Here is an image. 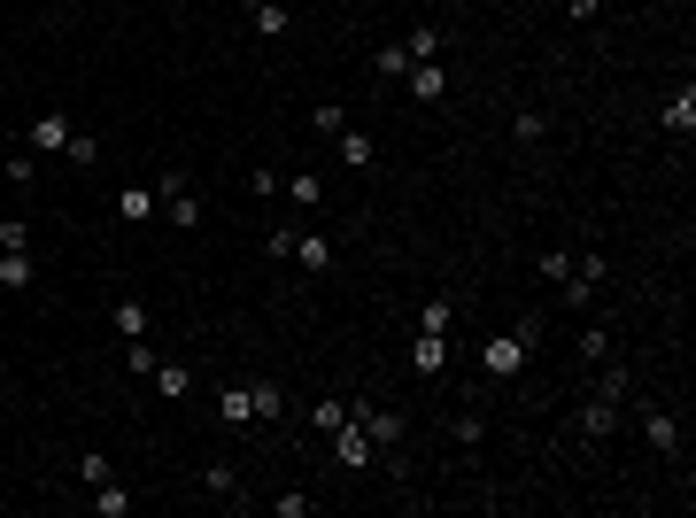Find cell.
<instances>
[{
  "instance_id": "1",
  "label": "cell",
  "mask_w": 696,
  "mask_h": 518,
  "mask_svg": "<svg viewBox=\"0 0 696 518\" xmlns=\"http://www.w3.org/2000/svg\"><path fill=\"white\" fill-rule=\"evenodd\" d=\"M155 202H163V217H171V225L178 232H194V225H202V217H209V209H202V194H194V186H186V178H155Z\"/></svg>"
},
{
  "instance_id": "2",
  "label": "cell",
  "mask_w": 696,
  "mask_h": 518,
  "mask_svg": "<svg viewBox=\"0 0 696 518\" xmlns=\"http://www.w3.org/2000/svg\"><path fill=\"white\" fill-rule=\"evenodd\" d=\"M348 426L372 433V449H395L403 441V410H372V403H348Z\"/></svg>"
},
{
  "instance_id": "3",
  "label": "cell",
  "mask_w": 696,
  "mask_h": 518,
  "mask_svg": "<svg viewBox=\"0 0 696 518\" xmlns=\"http://www.w3.org/2000/svg\"><path fill=\"white\" fill-rule=\"evenodd\" d=\"M526 356H534V348H526L519 333H488V348H480V364H488L495 379H511V372H526Z\"/></svg>"
},
{
  "instance_id": "4",
  "label": "cell",
  "mask_w": 696,
  "mask_h": 518,
  "mask_svg": "<svg viewBox=\"0 0 696 518\" xmlns=\"http://www.w3.org/2000/svg\"><path fill=\"white\" fill-rule=\"evenodd\" d=\"M333 457H341L348 472H364V464H372V433H364V426H348V418H341V426H333Z\"/></svg>"
},
{
  "instance_id": "5",
  "label": "cell",
  "mask_w": 696,
  "mask_h": 518,
  "mask_svg": "<svg viewBox=\"0 0 696 518\" xmlns=\"http://www.w3.org/2000/svg\"><path fill=\"white\" fill-rule=\"evenodd\" d=\"M642 441H650L658 457H681V426H673V410H642Z\"/></svg>"
},
{
  "instance_id": "6",
  "label": "cell",
  "mask_w": 696,
  "mask_h": 518,
  "mask_svg": "<svg viewBox=\"0 0 696 518\" xmlns=\"http://www.w3.org/2000/svg\"><path fill=\"white\" fill-rule=\"evenodd\" d=\"M70 132H78L70 116H39V124H31V155H62V147H70Z\"/></svg>"
},
{
  "instance_id": "7",
  "label": "cell",
  "mask_w": 696,
  "mask_h": 518,
  "mask_svg": "<svg viewBox=\"0 0 696 518\" xmlns=\"http://www.w3.org/2000/svg\"><path fill=\"white\" fill-rule=\"evenodd\" d=\"M410 372H449V341H441V333H418V341H410Z\"/></svg>"
},
{
  "instance_id": "8",
  "label": "cell",
  "mask_w": 696,
  "mask_h": 518,
  "mask_svg": "<svg viewBox=\"0 0 696 518\" xmlns=\"http://www.w3.org/2000/svg\"><path fill=\"white\" fill-rule=\"evenodd\" d=\"M658 124H666L673 140H689V132H696V86H681V93H673V101H666V116H658Z\"/></svg>"
},
{
  "instance_id": "9",
  "label": "cell",
  "mask_w": 696,
  "mask_h": 518,
  "mask_svg": "<svg viewBox=\"0 0 696 518\" xmlns=\"http://www.w3.org/2000/svg\"><path fill=\"white\" fill-rule=\"evenodd\" d=\"M410 93H418V101H441V93H449V70H441V62H410Z\"/></svg>"
},
{
  "instance_id": "10",
  "label": "cell",
  "mask_w": 696,
  "mask_h": 518,
  "mask_svg": "<svg viewBox=\"0 0 696 518\" xmlns=\"http://www.w3.org/2000/svg\"><path fill=\"white\" fill-rule=\"evenodd\" d=\"M248 410H256V418H287V387H279V379H256V387H248Z\"/></svg>"
},
{
  "instance_id": "11",
  "label": "cell",
  "mask_w": 696,
  "mask_h": 518,
  "mask_svg": "<svg viewBox=\"0 0 696 518\" xmlns=\"http://www.w3.org/2000/svg\"><path fill=\"white\" fill-rule=\"evenodd\" d=\"M287 263H302V271H325V263H333V240H325V232H302Z\"/></svg>"
},
{
  "instance_id": "12",
  "label": "cell",
  "mask_w": 696,
  "mask_h": 518,
  "mask_svg": "<svg viewBox=\"0 0 696 518\" xmlns=\"http://www.w3.org/2000/svg\"><path fill=\"white\" fill-rule=\"evenodd\" d=\"M248 16H256V31H263V39H287V24H294L279 0H248Z\"/></svg>"
},
{
  "instance_id": "13",
  "label": "cell",
  "mask_w": 696,
  "mask_h": 518,
  "mask_svg": "<svg viewBox=\"0 0 696 518\" xmlns=\"http://www.w3.org/2000/svg\"><path fill=\"white\" fill-rule=\"evenodd\" d=\"M279 194H287L294 209H318V202H325V186H318V171H302V178H279Z\"/></svg>"
},
{
  "instance_id": "14",
  "label": "cell",
  "mask_w": 696,
  "mask_h": 518,
  "mask_svg": "<svg viewBox=\"0 0 696 518\" xmlns=\"http://www.w3.org/2000/svg\"><path fill=\"white\" fill-rule=\"evenodd\" d=\"M155 395H171V403H186V387H194V372H186V364H155Z\"/></svg>"
},
{
  "instance_id": "15",
  "label": "cell",
  "mask_w": 696,
  "mask_h": 518,
  "mask_svg": "<svg viewBox=\"0 0 696 518\" xmlns=\"http://www.w3.org/2000/svg\"><path fill=\"white\" fill-rule=\"evenodd\" d=\"M403 55H410V62H434V55H441V31H434V24H410V31H403Z\"/></svg>"
},
{
  "instance_id": "16",
  "label": "cell",
  "mask_w": 696,
  "mask_h": 518,
  "mask_svg": "<svg viewBox=\"0 0 696 518\" xmlns=\"http://www.w3.org/2000/svg\"><path fill=\"white\" fill-rule=\"evenodd\" d=\"M155 186H124V225H147V217H155Z\"/></svg>"
},
{
  "instance_id": "17",
  "label": "cell",
  "mask_w": 696,
  "mask_h": 518,
  "mask_svg": "<svg viewBox=\"0 0 696 518\" xmlns=\"http://www.w3.org/2000/svg\"><path fill=\"white\" fill-rule=\"evenodd\" d=\"M217 418H225V426H248V418H256V410H248V387H225V395H217Z\"/></svg>"
},
{
  "instance_id": "18",
  "label": "cell",
  "mask_w": 696,
  "mask_h": 518,
  "mask_svg": "<svg viewBox=\"0 0 696 518\" xmlns=\"http://www.w3.org/2000/svg\"><path fill=\"white\" fill-rule=\"evenodd\" d=\"M39 279V263H31V248L24 256H0V287H31Z\"/></svg>"
},
{
  "instance_id": "19",
  "label": "cell",
  "mask_w": 696,
  "mask_h": 518,
  "mask_svg": "<svg viewBox=\"0 0 696 518\" xmlns=\"http://www.w3.org/2000/svg\"><path fill=\"white\" fill-rule=\"evenodd\" d=\"M449 317H457V302H449V294H434V302L418 310V333H449Z\"/></svg>"
},
{
  "instance_id": "20",
  "label": "cell",
  "mask_w": 696,
  "mask_h": 518,
  "mask_svg": "<svg viewBox=\"0 0 696 518\" xmlns=\"http://www.w3.org/2000/svg\"><path fill=\"white\" fill-rule=\"evenodd\" d=\"M93 511H101V518H124V511H132V495L116 488V480H101V488H93Z\"/></svg>"
},
{
  "instance_id": "21",
  "label": "cell",
  "mask_w": 696,
  "mask_h": 518,
  "mask_svg": "<svg viewBox=\"0 0 696 518\" xmlns=\"http://www.w3.org/2000/svg\"><path fill=\"white\" fill-rule=\"evenodd\" d=\"M31 248V225L24 217H0V256H24Z\"/></svg>"
},
{
  "instance_id": "22",
  "label": "cell",
  "mask_w": 696,
  "mask_h": 518,
  "mask_svg": "<svg viewBox=\"0 0 696 518\" xmlns=\"http://www.w3.org/2000/svg\"><path fill=\"white\" fill-rule=\"evenodd\" d=\"M542 132H550V116H542V109H519V116H511V140H526V147H534Z\"/></svg>"
},
{
  "instance_id": "23",
  "label": "cell",
  "mask_w": 696,
  "mask_h": 518,
  "mask_svg": "<svg viewBox=\"0 0 696 518\" xmlns=\"http://www.w3.org/2000/svg\"><path fill=\"white\" fill-rule=\"evenodd\" d=\"M341 163L348 171H372V140H364V132H341Z\"/></svg>"
},
{
  "instance_id": "24",
  "label": "cell",
  "mask_w": 696,
  "mask_h": 518,
  "mask_svg": "<svg viewBox=\"0 0 696 518\" xmlns=\"http://www.w3.org/2000/svg\"><path fill=\"white\" fill-rule=\"evenodd\" d=\"M580 364H611V333H604V325L580 333Z\"/></svg>"
},
{
  "instance_id": "25",
  "label": "cell",
  "mask_w": 696,
  "mask_h": 518,
  "mask_svg": "<svg viewBox=\"0 0 696 518\" xmlns=\"http://www.w3.org/2000/svg\"><path fill=\"white\" fill-rule=\"evenodd\" d=\"M116 333H124V341H140V333H147V310H140V302H116Z\"/></svg>"
},
{
  "instance_id": "26",
  "label": "cell",
  "mask_w": 696,
  "mask_h": 518,
  "mask_svg": "<svg viewBox=\"0 0 696 518\" xmlns=\"http://www.w3.org/2000/svg\"><path fill=\"white\" fill-rule=\"evenodd\" d=\"M449 441H457V449H480V441H488V426H480V410H464L457 426H449Z\"/></svg>"
},
{
  "instance_id": "27",
  "label": "cell",
  "mask_w": 696,
  "mask_h": 518,
  "mask_svg": "<svg viewBox=\"0 0 696 518\" xmlns=\"http://www.w3.org/2000/svg\"><path fill=\"white\" fill-rule=\"evenodd\" d=\"M0 178H8V186H31V178H39V155H31V147H24V155H8Z\"/></svg>"
},
{
  "instance_id": "28",
  "label": "cell",
  "mask_w": 696,
  "mask_h": 518,
  "mask_svg": "<svg viewBox=\"0 0 696 518\" xmlns=\"http://www.w3.org/2000/svg\"><path fill=\"white\" fill-rule=\"evenodd\" d=\"M310 132H333V140H341V132H348V109H341V101H325V109H310Z\"/></svg>"
},
{
  "instance_id": "29",
  "label": "cell",
  "mask_w": 696,
  "mask_h": 518,
  "mask_svg": "<svg viewBox=\"0 0 696 518\" xmlns=\"http://www.w3.org/2000/svg\"><path fill=\"white\" fill-rule=\"evenodd\" d=\"M78 480H86V488H101V480H116V464L101 457V449H86V457H78Z\"/></svg>"
},
{
  "instance_id": "30",
  "label": "cell",
  "mask_w": 696,
  "mask_h": 518,
  "mask_svg": "<svg viewBox=\"0 0 696 518\" xmlns=\"http://www.w3.org/2000/svg\"><path fill=\"white\" fill-rule=\"evenodd\" d=\"M294 240H302V225H271L263 232V256H294Z\"/></svg>"
},
{
  "instance_id": "31",
  "label": "cell",
  "mask_w": 696,
  "mask_h": 518,
  "mask_svg": "<svg viewBox=\"0 0 696 518\" xmlns=\"http://www.w3.org/2000/svg\"><path fill=\"white\" fill-rule=\"evenodd\" d=\"M155 364H163V356L147 348V333H140V341H124V372H155Z\"/></svg>"
},
{
  "instance_id": "32",
  "label": "cell",
  "mask_w": 696,
  "mask_h": 518,
  "mask_svg": "<svg viewBox=\"0 0 696 518\" xmlns=\"http://www.w3.org/2000/svg\"><path fill=\"white\" fill-rule=\"evenodd\" d=\"M542 279H550V287H565V279H573V248H550V256H542Z\"/></svg>"
},
{
  "instance_id": "33",
  "label": "cell",
  "mask_w": 696,
  "mask_h": 518,
  "mask_svg": "<svg viewBox=\"0 0 696 518\" xmlns=\"http://www.w3.org/2000/svg\"><path fill=\"white\" fill-rule=\"evenodd\" d=\"M372 70H379V78H410V55H403V47H379Z\"/></svg>"
},
{
  "instance_id": "34",
  "label": "cell",
  "mask_w": 696,
  "mask_h": 518,
  "mask_svg": "<svg viewBox=\"0 0 696 518\" xmlns=\"http://www.w3.org/2000/svg\"><path fill=\"white\" fill-rule=\"evenodd\" d=\"M62 155H70V163H101V140H93V132H70V147H62Z\"/></svg>"
},
{
  "instance_id": "35",
  "label": "cell",
  "mask_w": 696,
  "mask_h": 518,
  "mask_svg": "<svg viewBox=\"0 0 696 518\" xmlns=\"http://www.w3.org/2000/svg\"><path fill=\"white\" fill-rule=\"evenodd\" d=\"M310 503H318V495H271V511H279V518H310Z\"/></svg>"
},
{
  "instance_id": "36",
  "label": "cell",
  "mask_w": 696,
  "mask_h": 518,
  "mask_svg": "<svg viewBox=\"0 0 696 518\" xmlns=\"http://www.w3.org/2000/svg\"><path fill=\"white\" fill-rule=\"evenodd\" d=\"M202 480H209V488H217V495H232V488H240V472H232V464H225V457H217V464H209V472H202Z\"/></svg>"
},
{
  "instance_id": "37",
  "label": "cell",
  "mask_w": 696,
  "mask_h": 518,
  "mask_svg": "<svg viewBox=\"0 0 696 518\" xmlns=\"http://www.w3.org/2000/svg\"><path fill=\"white\" fill-rule=\"evenodd\" d=\"M341 418H348V403H318V410H310V426H318V433H333Z\"/></svg>"
},
{
  "instance_id": "38",
  "label": "cell",
  "mask_w": 696,
  "mask_h": 518,
  "mask_svg": "<svg viewBox=\"0 0 696 518\" xmlns=\"http://www.w3.org/2000/svg\"><path fill=\"white\" fill-rule=\"evenodd\" d=\"M596 8H604V0H565V16H573V24H588Z\"/></svg>"
},
{
  "instance_id": "39",
  "label": "cell",
  "mask_w": 696,
  "mask_h": 518,
  "mask_svg": "<svg viewBox=\"0 0 696 518\" xmlns=\"http://www.w3.org/2000/svg\"><path fill=\"white\" fill-rule=\"evenodd\" d=\"M0 194H8V186H0Z\"/></svg>"
}]
</instances>
